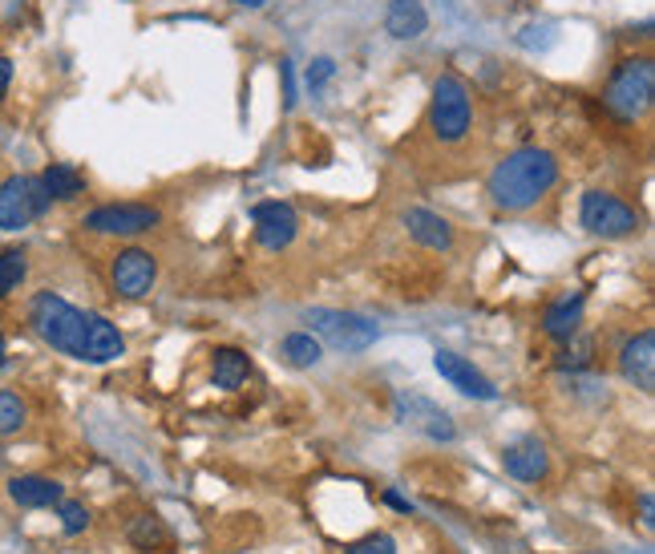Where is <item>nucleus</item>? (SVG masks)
<instances>
[{
  "instance_id": "f257e3e1",
  "label": "nucleus",
  "mask_w": 655,
  "mask_h": 554,
  "mask_svg": "<svg viewBox=\"0 0 655 554\" xmlns=\"http://www.w3.org/2000/svg\"><path fill=\"white\" fill-rule=\"evenodd\" d=\"M29 324L49 348L73 360H89V365H110L126 353L122 333L113 328L98 311H81L69 299L53 296V291H37L29 304Z\"/></svg>"
},
{
  "instance_id": "f03ea898",
  "label": "nucleus",
  "mask_w": 655,
  "mask_h": 554,
  "mask_svg": "<svg viewBox=\"0 0 655 554\" xmlns=\"http://www.w3.org/2000/svg\"><path fill=\"white\" fill-rule=\"evenodd\" d=\"M558 182V158L543 146L510 150L498 167L489 170V199L498 211H526L546 199Z\"/></svg>"
},
{
  "instance_id": "7ed1b4c3",
  "label": "nucleus",
  "mask_w": 655,
  "mask_h": 554,
  "mask_svg": "<svg viewBox=\"0 0 655 554\" xmlns=\"http://www.w3.org/2000/svg\"><path fill=\"white\" fill-rule=\"evenodd\" d=\"M655 101V61L652 57H627L607 81L603 106L619 118V122H639Z\"/></svg>"
},
{
  "instance_id": "20e7f679",
  "label": "nucleus",
  "mask_w": 655,
  "mask_h": 554,
  "mask_svg": "<svg viewBox=\"0 0 655 554\" xmlns=\"http://www.w3.org/2000/svg\"><path fill=\"white\" fill-rule=\"evenodd\" d=\"M474 126V106H469V89L457 73H441L434 81V101H429V130L437 142H462Z\"/></svg>"
},
{
  "instance_id": "39448f33",
  "label": "nucleus",
  "mask_w": 655,
  "mask_h": 554,
  "mask_svg": "<svg viewBox=\"0 0 655 554\" xmlns=\"http://www.w3.org/2000/svg\"><path fill=\"white\" fill-rule=\"evenodd\" d=\"M311 336H320L324 344H333L336 353H365L377 344V324L356 316V311H336V308H311L308 311Z\"/></svg>"
},
{
  "instance_id": "423d86ee",
  "label": "nucleus",
  "mask_w": 655,
  "mask_h": 554,
  "mask_svg": "<svg viewBox=\"0 0 655 554\" xmlns=\"http://www.w3.org/2000/svg\"><path fill=\"white\" fill-rule=\"evenodd\" d=\"M49 211V195L41 187V175H12L0 182V227L21 231Z\"/></svg>"
},
{
  "instance_id": "0eeeda50",
  "label": "nucleus",
  "mask_w": 655,
  "mask_h": 554,
  "mask_svg": "<svg viewBox=\"0 0 655 554\" xmlns=\"http://www.w3.org/2000/svg\"><path fill=\"white\" fill-rule=\"evenodd\" d=\"M578 222L599 239H627L639 231V215L627 207L623 199L607 195V190H587L578 202Z\"/></svg>"
},
{
  "instance_id": "6e6552de",
  "label": "nucleus",
  "mask_w": 655,
  "mask_h": 554,
  "mask_svg": "<svg viewBox=\"0 0 655 554\" xmlns=\"http://www.w3.org/2000/svg\"><path fill=\"white\" fill-rule=\"evenodd\" d=\"M162 215L155 207H146V202H106L98 211L86 215V227L98 235H118V239H133V235L142 231H155Z\"/></svg>"
},
{
  "instance_id": "1a4fd4ad",
  "label": "nucleus",
  "mask_w": 655,
  "mask_h": 554,
  "mask_svg": "<svg viewBox=\"0 0 655 554\" xmlns=\"http://www.w3.org/2000/svg\"><path fill=\"white\" fill-rule=\"evenodd\" d=\"M393 409H397L400 425H409V429L425 433V437H434V442H454L457 437L454 417H449L441 405H434L429 397H421V393H400Z\"/></svg>"
},
{
  "instance_id": "9d476101",
  "label": "nucleus",
  "mask_w": 655,
  "mask_h": 554,
  "mask_svg": "<svg viewBox=\"0 0 655 554\" xmlns=\"http://www.w3.org/2000/svg\"><path fill=\"white\" fill-rule=\"evenodd\" d=\"M110 276H113V288H118V296L142 299V296H150V288H155L158 259L150 256L146 247H126V251H118V259H113Z\"/></svg>"
},
{
  "instance_id": "9b49d317",
  "label": "nucleus",
  "mask_w": 655,
  "mask_h": 554,
  "mask_svg": "<svg viewBox=\"0 0 655 554\" xmlns=\"http://www.w3.org/2000/svg\"><path fill=\"white\" fill-rule=\"evenodd\" d=\"M434 368L441 373V380H449V385L457 388V393H466V397H474V400H498V388H494V380H489L482 368L469 365L466 356L449 353V348H437V353H434Z\"/></svg>"
},
{
  "instance_id": "f8f14e48",
  "label": "nucleus",
  "mask_w": 655,
  "mask_h": 554,
  "mask_svg": "<svg viewBox=\"0 0 655 554\" xmlns=\"http://www.w3.org/2000/svg\"><path fill=\"white\" fill-rule=\"evenodd\" d=\"M251 222H256V239L267 251H284L300 231V219H296L288 202H259L251 211Z\"/></svg>"
},
{
  "instance_id": "ddd939ff",
  "label": "nucleus",
  "mask_w": 655,
  "mask_h": 554,
  "mask_svg": "<svg viewBox=\"0 0 655 554\" xmlns=\"http://www.w3.org/2000/svg\"><path fill=\"white\" fill-rule=\"evenodd\" d=\"M619 373L627 377V385L644 388V393H652V388H655V333H652V328L635 333L632 340L623 344Z\"/></svg>"
},
{
  "instance_id": "4468645a",
  "label": "nucleus",
  "mask_w": 655,
  "mask_h": 554,
  "mask_svg": "<svg viewBox=\"0 0 655 554\" xmlns=\"http://www.w3.org/2000/svg\"><path fill=\"white\" fill-rule=\"evenodd\" d=\"M502 466L506 474L518 477V482H543L550 462H546V445L538 437H518L502 449Z\"/></svg>"
},
{
  "instance_id": "2eb2a0df",
  "label": "nucleus",
  "mask_w": 655,
  "mask_h": 554,
  "mask_svg": "<svg viewBox=\"0 0 655 554\" xmlns=\"http://www.w3.org/2000/svg\"><path fill=\"white\" fill-rule=\"evenodd\" d=\"M583 308H587V299H583V291H567V296H558L550 308L543 311V333L550 336V340H570V336H578V324H583Z\"/></svg>"
},
{
  "instance_id": "dca6fc26",
  "label": "nucleus",
  "mask_w": 655,
  "mask_h": 554,
  "mask_svg": "<svg viewBox=\"0 0 655 554\" xmlns=\"http://www.w3.org/2000/svg\"><path fill=\"white\" fill-rule=\"evenodd\" d=\"M9 498L17 502V506H24V511H44V506H57V502L66 498V489H61V482H53V477L24 474L9 482Z\"/></svg>"
},
{
  "instance_id": "f3484780",
  "label": "nucleus",
  "mask_w": 655,
  "mask_h": 554,
  "mask_svg": "<svg viewBox=\"0 0 655 554\" xmlns=\"http://www.w3.org/2000/svg\"><path fill=\"white\" fill-rule=\"evenodd\" d=\"M405 231L421 247H429V251H449V247H454V227H449L441 215L425 211V207L405 211Z\"/></svg>"
},
{
  "instance_id": "a211bd4d",
  "label": "nucleus",
  "mask_w": 655,
  "mask_h": 554,
  "mask_svg": "<svg viewBox=\"0 0 655 554\" xmlns=\"http://www.w3.org/2000/svg\"><path fill=\"white\" fill-rule=\"evenodd\" d=\"M385 29L397 41H417V37L429 29V12H425V0H389V12H385Z\"/></svg>"
},
{
  "instance_id": "6ab92c4d",
  "label": "nucleus",
  "mask_w": 655,
  "mask_h": 554,
  "mask_svg": "<svg viewBox=\"0 0 655 554\" xmlns=\"http://www.w3.org/2000/svg\"><path fill=\"white\" fill-rule=\"evenodd\" d=\"M41 187L49 195V202H66V199H78L81 190H86V178L73 167H66V162H53V167L41 170Z\"/></svg>"
},
{
  "instance_id": "aec40b11",
  "label": "nucleus",
  "mask_w": 655,
  "mask_h": 554,
  "mask_svg": "<svg viewBox=\"0 0 655 554\" xmlns=\"http://www.w3.org/2000/svg\"><path fill=\"white\" fill-rule=\"evenodd\" d=\"M247 373H251V360H247V353H239V348H219L211 360V380L219 388H239L247 380Z\"/></svg>"
},
{
  "instance_id": "412c9836",
  "label": "nucleus",
  "mask_w": 655,
  "mask_h": 554,
  "mask_svg": "<svg viewBox=\"0 0 655 554\" xmlns=\"http://www.w3.org/2000/svg\"><path fill=\"white\" fill-rule=\"evenodd\" d=\"M279 353H284V360H288L291 368H316L324 360V348L320 340L311 333H291L284 336V344H279Z\"/></svg>"
},
{
  "instance_id": "4be33fe9",
  "label": "nucleus",
  "mask_w": 655,
  "mask_h": 554,
  "mask_svg": "<svg viewBox=\"0 0 655 554\" xmlns=\"http://www.w3.org/2000/svg\"><path fill=\"white\" fill-rule=\"evenodd\" d=\"M130 543L138 546V551H167V546H170V531L162 526V518L146 514V518H133Z\"/></svg>"
},
{
  "instance_id": "5701e85b",
  "label": "nucleus",
  "mask_w": 655,
  "mask_h": 554,
  "mask_svg": "<svg viewBox=\"0 0 655 554\" xmlns=\"http://www.w3.org/2000/svg\"><path fill=\"white\" fill-rule=\"evenodd\" d=\"M24 276H29V259H24V251H0V299L21 288Z\"/></svg>"
},
{
  "instance_id": "b1692460",
  "label": "nucleus",
  "mask_w": 655,
  "mask_h": 554,
  "mask_svg": "<svg viewBox=\"0 0 655 554\" xmlns=\"http://www.w3.org/2000/svg\"><path fill=\"white\" fill-rule=\"evenodd\" d=\"M24 422H29V409H24V400L9 388H0V437H9V433H21Z\"/></svg>"
},
{
  "instance_id": "393cba45",
  "label": "nucleus",
  "mask_w": 655,
  "mask_h": 554,
  "mask_svg": "<svg viewBox=\"0 0 655 554\" xmlns=\"http://www.w3.org/2000/svg\"><path fill=\"white\" fill-rule=\"evenodd\" d=\"M57 514H61V531L66 534H81L89 526V511L81 502H57Z\"/></svg>"
},
{
  "instance_id": "a878e982",
  "label": "nucleus",
  "mask_w": 655,
  "mask_h": 554,
  "mask_svg": "<svg viewBox=\"0 0 655 554\" xmlns=\"http://www.w3.org/2000/svg\"><path fill=\"white\" fill-rule=\"evenodd\" d=\"M567 348H563V356H558V368H587L591 365V340H563Z\"/></svg>"
},
{
  "instance_id": "bb28decb",
  "label": "nucleus",
  "mask_w": 655,
  "mask_h": 554,
  "mask_svg": "<svg viewBox=\"0 0 655 554\" xmlns=\"http://www.w3.org/2000/svg\"><path fill=\"white\" fill-rule=\"evenodd\" d=\"M345 554H397V543H393V534H368L365 543H356Z\"/></svg>"
},
{
  "instance_id": "cd10ccee",
  "label": "nucleus",
  "mask_w": 655,
  "mask_h": 554,
  "mask_svg": "<svg viewBox=\"0 0 655 554\" xmlns=\"http://www.w3.org/2000/svg\"><path fill=\"white\" fill-rule=\"evenodd\" d=\"M333 73H336L333 57H316V61L308 66V89H320L324 81H333Z\"/></svg>"
},
{
  "instance_id": "c85d7f7f",
  "label": "nucleus",
  "mask_w": 655,
  "mask_h": 554,
  "mask_svg": "<svg viewBox=\"0 0 655 554\" xmlns=\"http://www.w3.org/2000/svg\"><path fill=\"white\" fill-rule=\"evenodd\" d=\"M279 78H284V106H296V86H291V61H279Z\"/></svg>"
},
{
  "instance_id": "c756f323",
  "label": "nucleus",
  "mask_w": 655,
  "mask_h": 554,
  "mask_svg": "<svg viewBox=\"0 0 655 554\" xmlns=\"http://www.w3.org/2000/svg\"><path fill=\"white\" fill-rule=\"evenodd\" d=\"M385 502H389L393 511H400V514H413V502H409V498H400L397 489H385Z\"/></svg>"
},
{
  "instance_id": "7c9ffc66",
  "label": "nucleus",
  "mask_w": 655,
  "mask_h": 554,
  "mask_svg": "<svg viewBox=\"0 0 655 554\" xmlns=\"http://www.w3.org/2000/svg\"><path fill=\"white\" fill-rule=\"evenodd\" d=\"M9 86H12V61L9 57H0V98L9 93Z\"/></svg>"
},
{
  "instance_id": "2f4dec72",
  "label": "nucleus",
  "mask_w": 655,
  "mask_h": 554,
  "mask_svg": "<svg viewBox=\"0 0 655 554\" xmlns=\"http://www.w3.org/2000/svg\"><path fill=\"white\" fill-rule=\"evenodd\" d=\"M652 494H644V526H652Z\"/></svg>"
},
{
  "instance_id": "473e14b6",
  "label": "nucleus",
  "mask_w": 655,
  "mask_h": 554,
  "mask_svg": "<svg viewBox=\"0 0 655 554\" xmlns=\"http://www.w3.org/2000/svg\"><path fill=\"white\" fill-rule=\"evenodd\" d=\"M235 4H247V9H264L267 0H235Z\"/></svg>"
},
{
  "instance_id": "72a5a7b5",
  "label": "nucleus",
  "mask_w": 655,
  "mask_h": 554,
  "mask_svg": "<svg viewBox=\"0 0 655 554\" xmlns=\"http://www.w3.org/2000/svg\"><path fill=\"white\" fill-rule=\"evenodd\" d=\"M4 360H9V344H4V336H0V368H4Z\"/></svg>"
}]
</instances>
